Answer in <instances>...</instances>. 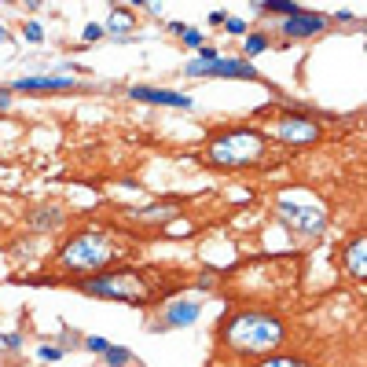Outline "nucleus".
I'll use <instances>...</instances> for the list:
<instances>
[{
    "label": "nucleus",
    "mask_w": 367,
    "mask_h": 367,
    "mask_svg": "<svg viewBox=\"0 0 367 367\" xmlns=\"http://www.w3.org/2000/svg\"><path fill=\"white\" fill-rule=\"evenodd\" d=\"M8 103H11V96H8L4 89H0V111H4V106H8Z\"/></svg>",
    "instance_id": "393cba45"
},
{
    "label": "nucleus",
    "mask_w": 367,
    "mask_h": 367,
    "mask_svg": "<svg viewBox=\"0 0 367 367\" xmlns=\"http://www.w3.org/2000/svg\"><path fill=\"white\" fill-rule=\"evenodd\" d=\"M209 77H257V70L250 67V62L243 59H217V62H209L206 67Z\"/></svg>",
    "instance_id": "1a4fd4ad"
},
{
    "label": "nucleus",
    "mask_w": 367,
    "mask_h": 367,
    "mask_svg": "<svg viewBox=\"0 0 367 367\" xmlns=\"http://www.w3.org/2000/svg\"><path fill=\"white\" fill-rule=\"evenodd\" d=\"M114 243L106 239V235H99V231H81V235H74V239L62 246V253H59V265L62 268H70V272H96V268H103L106 261H114Z\"/></svg>",
    "instance_id": "7ed1b4c3"
},
{
    "label": "nucleus",
    "mask_w": 367,
    "mask_h": 367,
    "mask_svg": "<svg viewBox=\"0 0 367 367\" xmlns=\"http://www.w3.org/2000/svg\"><path fill=\"white\" fill-rule=\"evenodd\" d=\"M224 26H228V30H231V33H243V30H246V26H243V23H239V18H224Z\"/></svg>",
    "instance_id": "412c9836"
},
{
    "label": "nucleus",
    "mask_w": 367,
    "mask_h": 367,
    "mask_svg": "<svg viewBox=\"0 0 367 367\" xmlns=\"http://www.w3.org/2000/svg\"><path fill=\"white\" fill-rule=\"evenodd\" d=\"M275 136L283 140V143H316V140H319V125L309 121V118L287 114V118L275 121Z\"/></svg>",
    "instance_id": "423d86ee"
},
{
    "label": "nucleus",
    "mask_w": 367,
    "mask_h": 367,
    "mask_svg": "<svg viewBox=\"0 0 367 367\" xmlns=\"http://www.w3.org/2000/svg\"><path fill=\"white\" fill-rule=\"evenodd\" d=\"M26 37H30V40H40V26H37V23H26Z\"/></svg>",
    "instance_id": "4be33fe9"
},
{
    "label": "nucleus",
    "mask_w": 367,
    "mask_h": 367,
    "mask_svg": "<svg viewBox=\"0 0 367 367\" xmlns=\"http://www.w3.org/2000/svg\"><path fill=\"white\" fill-rule=\"evenodd\" d=\"M62 224V209L59 206H45V209H37L33 217H30V228L33 231H52Z\"/></svg>",
    "instance_id": "f8f14e48"
},
{
    "label": "nucleus",
    "mask_w": 367,
    "mask_h": 367,
    "mask_svg": "<svg viewBox=\"0 0 367 367\" xmlns=\"http://www.w3.org/2000/svg\"><path fill=\"white\" fill-rule=\"evenodd\" d=\"M323 26H327V18H323V15H305V11H297L294 18H287L283 33H287V37H309V33H319Z\"/></svg>",
    "instance_id": "0eeeda50"
},
{
    "label": "nucleus",
    "mask_w": 367,
    "mask_h": 367,
    "mask_svg": "<svg viewBox=\"0 0 367 367\" xmlns=\"http://www.w3.org/2000/svg\"><path fill=\"white\" fill-rule=\"evenodd\" d=\"M345 268L353 272V279L367 275V239H363V235H356V239L345 246Z\"/></svg>",
    "instance_id": "9d476101"
},
{
    "label": "nucleus",
    "mask_w": 367,
    "mask_h": 367,
    "mask_svg": "<svg viewBox=\"0 0 367 367\" xmlns=\"http://www.w3.org/2000/svg\"><path fill=\"white\" fill-rule=\"evenodd\" d=\"M261 367H309L305 360H290V356H275V360H265Z\"/></svg>",
    "instance_id": "4468645a"
},
{
    "label": "nucleus",
    "mask_w": 367,
    "mask_h": 367,
    "mask_svg": "<svg viewBox=\"0 0 367 367\" xmlns=\"http://www.w3.org/2000/svg\"><path fill=\"white\" fill-rule=\"evenodd\" d=\"M133 99H147V103H162V106H191L187 96L180 92H165V89H143V84H136L133 92H128Z\"/></svg>",
    "instance_id": "6e6552de"
},
{
    "label": "nucleus",
    "mask_w": 367,
    "mask_h": 367,
    "mask_svg": "<svg viewBox=\"0 0 367 367\" xmlns=\"http://www.w3.org/2000/svg\"><path fill=\"white\" fill-rule=\"evenodd\" d=\"M8 40H11V37H8V30H0V45H8Z\"/></svg>",
    "instance_id": "a878e982"
},
{
    "label": "nucleus",
    "mask_w": 367,
    "mask_h": 367,
    "mask_svg": "<svg viewBox=\"0 0 367 367\" xmlns=\"http://www.w3.org/2000/svg\"><path fill=\"white\" fill-rule=\"evenodd\" d=\"M261 155H265V136L253 133V128H231V133L213 140L209 150H206V158L213 165H224V169H231V165H253Z\"/></svg>",
    "instance_id": "f03ea898"
},
{
    "label": "nucleus",
    "mask_w": 367,
    "mask_h": 367,
    "mask_svg": "<svg viewBox=\"0 0 367 367\" xmlns=\"http://www.w3.org/2000/svg\"><path fill=\"white\" fill-rule=\"evenodd\" d=\"M265 11H290V15H297V8H294V4H287V0H268Z\"/></svg>",
    "instance_id": "a211bd4d"
},
{
    "label": "nucleus",
    "mask_w": 367,
    "mask_h": 367,
    "mask_svg": "<svg viewBox=\"0 0 367 367\" xmlns=\"http://www.w3.org/2000/svg\"><path fill=\"white\" fill-rule=\"evenodd\" d=\"M59 356H62L59 349H40V360H59Z\"/></svg>",
    "instance_id": "b1692460"
},
{
    "label": "nucleus",
    "mask_w": 367,
    "mask_h": 367,
    "mask_svg": "<svg viewBox=\"0 0 367 367\" xmlns=\"http://www.w3.org/2000/svg\"><path fill=\"white\" fill-rule=\"evenodd\" d=\"M265 48H268V40H265L261 33H253V37L246 40V52H250V55H257V52H265Z\"/></svg>",
    "instance_id": "dca6fc26"
},
{
    "label": "nucleus",
    "mask_w": 367,
    "mask_h": 367,
    "mask_svg": "<svg viewBox=\"0 0 367 367\" xmlns=\"http://www.w3.org/2000/svg\"><path fill=\"white\" fill-rule=\"evenodd\" d=\"M15 89L23 92H59V89H74L70 77H23L15 81Z\"/></svg>",
    "instance_id": "9b49d317"
},
{
    "label": "nucleus",
    "mask_w": 367,
    "mask_h": 367,
    "mask_svg": "<svg viewBox=\"0 0 367 367\" xmlns=\"http://www.w3.org/2000/svg\"><path fill=\"white\" fill-rule=\"evenodd\" d=\"M283 334H287L283 323H279L272 312H239L221 327L224 345L235 353H243V356L275 353L279 345H283Z\"/></svg>",
    "instance_id": "f257e3e1"
},
{
    "label": "nucleus",
    "mask_w": 367,
    "mask_h": 367,
    "mask_svg": "<svg viewBox=\"0 0 367 367\" xmlns=\"http://www.w3.org/2000/svg\"><path fill=\"white\" fill-rule=\"evenodd\" d=\"M106 360H111L114 367H121V363H128L133 356H128V349H106Z\"/></svg>",
    "instance_id": "f3484780"
},
{
    "label": "nucleus",
    "mask_w": 367,
    "mask_h": 367,
    "mask_svg": "<svg viewBox=\"0 0 367 367\" xmlns=\"http://www.w3.org/2000/svg\"><path fill=\"white\" fill-rule=\"evenodd\" d=\"M279 217H283L294 231H301V235H316V231L327 228V209H319L316 202L283 199V202H279Z\"/></svg>",
    "instance_id": "39448f33"
},
{
    "label": "nucleus",
    "mask_w": 367,
    "mask_h": 367,
    "mask_svg": "<svg viewBox=\"0 0 367 367\" xmlns=\"http://www.w3.org/2000/svg\"><path fill=\"white\" fill-rule=\"evenodd\" d=\"M184 40H187V48H202V33L195 30H184Z\"/></svg>",
    "instance_id": "6ab92c4d"
},
{
    "label": "nucleus",
    "mask_w": 367,
    "mask_h": 367,
    "mask_svg": "<svg viewBox=\"0 0 367 367\" xmlns=\"http://www.w3.org/2000/svg\"><path fill=\"white\" fill-rule=\"evenodd\" d=\"M89 349H96V353H106L111 345H106V338H89Z\"/></svg>",
    "instance_id": "aec40b11"
},
{
    "label": "nucleus",
    "mask_w": 367,
    "mask_h": 367,
    "mask_svg": "<svg viewBox=\"0 0 367 367\" xmlns=\"http://www.w3.org/2000/svg\"><path fill=\"white\" fill-rule=\"evenodd\" d=\"M128 26H133V23H128V15H125V11H114V15H111V23H106V30H128Z\"/></svg>",
    "instance_id": "2eb2a0df"
},
{
    "label": "nucleus",
    "mask_w": 367,
    "mask_h": 367,
    "mask_svg": "<svg viewBox=\"0 0 367 367\" xmlns=\"http://www.w3.org/2000/svg\"><path fill=\"white\" fill-rule=\"evenodd\" d=\"M199 319V305H191V301H180V305H172L165 323H172V327H187V323Z\"/></svg>",
    "instance_id": "ddd939ff"
},
{
    "label": "nucleus",
    "mask_w": 367,
    "mask_h": 367,
    "mask_svg": "<svg viewBox=\"0 0 367 367\" xmlns=\"http://www.w3.org/2000/svg\"><path fill=\"white\" fill-rule=\"evenodd\" d=\"M103 33V26H84V40H96Z\"/></svg>",
    "instance_id": "5701e85b"
},
{
    "label": "nucleus",
    "mask_w": 367,
    "mask_h": 367,
    "mask_svg": "<svg viewBox=\"0 0 367 367\" xmlns=\"http://www.w3.org/2000/svg\"><path fill=\"white\" fill-rule=\"evenodd\" d=\"M84 294L92 297H118V301H133V305H140V301H147V279H140L136 272H106V275H96L89 279V283L81 287Z\"/></svg>",
    "instance_id": "20e7f679"
}]
</instances>
